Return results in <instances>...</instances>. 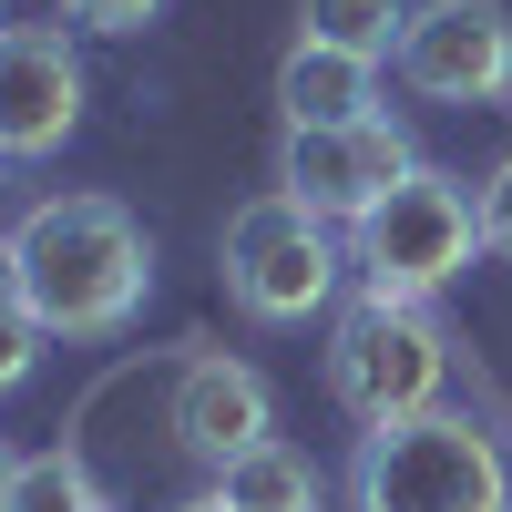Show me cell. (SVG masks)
<instances>
[{
  "label": "cell",
  "mask_w": 512,
  "mask_h": 512,
  "mask_svg": "<svg viewBox=\"0 0 512 512\" xmlns=\"http://www.w3.org/2000/svg\"><path fill=\"white\" fill-rule=\"evenodd\" d=\"M82 123V62H72V31L52 21H11L0 31V154H62Z\"/></svg>",
  "instance_id": "8"
},
{
  "label": "cell",
  "mask_w": 512,
  "mask_h": 512,
  "mask_svg": "<svg viewBox=\"0 0 512 512\" xmlns=\"http://www.w3.org/2000/svg\"><path fill=\"white\" fill-rule=\"evenodd\" d=\"M175 441L195 451V461H226L236 451H256V441H277V400H267V379H256L246 359H185L175 369Z\"/></svg>",
  "instance_id": "9"
},
{
  "label": "cell",
  "mask_w": 512,
  "mask_h": 512,
  "mask_svg": "<svg viewBox=\"0 0 512 512\" xmlns=\"http://www.w3.org/2000/svg\"><path fill=\"white\" fill-rule=\"evenodd\" d=\"M11 482H21V461H11V451H0V512H11Z\"/></svg>",
  "instance_id": "18"
},
{
  "label": "cell",
  "mask_w": 512,
  "mask_h": 512,
  "mask_svg": "<svg viewBox=\"0 0 512 512\" xmlns=\"http://www.w3.org/2000/svg\"><path fill=\"white\" fill-rule=\"evenodd\" d=\"M216 492H226L236 512H318V472H308V451H287V441L236 451L226 472H216Z\"/></svg>",
  "instance_id": "11"
},
{
  "label": "cell",
  "mask_w": 512,
  "mask_h": 512,
  "mask_svg": "<svg viewBox=\"0 0 512 512\" xmlns=\"http://www.w3.org/2000/svg\"><path fill=\"white\" fill-rule=\"evenodd\" d=\"M472 256H482V195L461 175H431V164L359 216V277H369V297H400V308L451 287Z\"/></svg>",
  "instance_id": "3"
},
{
  "label": "cell",
  "mask_w": 512,
  "mask_h": 512,
  "mask_svg": "<svg viewBox=\"0 0 512 512\" xmlns=\"http://www.w3.org/2000/svg\"><path fill=\"white\" fill-rule=\"evenodd\" d=\"M277 113H287V134H349V123L379 113V62L328 52V41H297L277 62Z\"/></svg>",
  "instance_id": "10"
},
{
  "label": "cell",
  "mask_w": 512,
  "mask_h": 512,
  "mask_svg": "<svg viewBox=\"0 0 512 512\" xmlns=\"http://www.w3.org/2000/svg\"><path fill=\"white\" fill-rule=\"evenodd\" d=\"M400 21H410V0H308V11H297V41L390 62V52H400Z\"/></svg>",
  "instance_id": "12"
},
{
  "label": "cell",
  "mask_w": 512,
  "mask_h": 512,
  "mask_svg": "<svg viewBox=\"0 0 512 512\" xmlns=\"http://www.w3.org/2000/svg\"><path fill=\"white\" fill-rule=\"evenodd\" d=\"M420 175V154H410V134L390 113H369V123H349V134H287L277 144V195H297L308 216H328V226H359L390 185H410Z\"/></svg>",
  "instance_id": "7"
},
{
  "label": "cell",
  "mask_w": 512,
  "mask_h": 512,
  "mask_svg": "<svg viewBox=\"0 0 512 512\" xmlns=\"http://www.w3.org/2000/svg\"><path fill=\"white\" fill-rule=\"evenodd\" d=\"M502 512H512V502H502Z\"/></svg>",
  "instance_id": "21"
},
{
  "label": "cell",
  "mask_w": 512,
  "mask_h": 512,
  "mask_svg": "<svg viewBox=\"0 0 512 512\" xmlns=\"http://www.w3.org/2000/svg\"><path fill=\"white\" fill-rule=\"evenodd\" d=\"M0 308H21V236H0Z\"/></svg>",
  "instance_id": "17"
},
{
  "label": "cell",
  "mask_w": 512,
  "mask_h": 512,
  "mask_svg": "<svg viewBox=\"0 0 512 512\" xmlns=\"http://www.w3.org/2000/svg\"><path fill=\"white\" fill-rule=\"evenodd\" d=\"M185 512H236V502H226V492H205V502H185Z\"/></svg>",
  "instance_id": "19"
},
{
  "label": "cell",
  "mask_w": 512,
  "mask_h": 512,
  "mask_svg": "<svg viewBox=\"0 0 512 512\" xmlns=\"http://www.w3.org/2000/svg\"><path fill=\"white\" fill-rule=\"evenodd\" d=\"M482 256H502V267H512V154L482 175Z\"/></svg>",
  "instance_id": "15"
},
{
  "label": "cell",
  "mask_w": 512,
  "mask_h": 512,
  "mask_svg": "<svg viewBox=\"0 0 512 512\" xmlns=\"http://www.w3.org/2000/svg\"><path fill=\"white\" fill-rule=\"evenodd\" d=\"M226 287H236V308L267 318V328L318 318L328 287H338L328 216H308L297 195H256V205H236V216H226Z\"/></svg>",
  "instance_id": "5"
},
{
  "label": "cell",
  "mask_w": 512,
  "mask_h": 512,
  "mask_svg": "<svg viewBox=\"0 0 512 512\" xmlns=\"http://www.w3.org/2000/svg\"><path fill=\"white\" fill-rule=\"evenodd\" d=\"M390 62L420 103H502L512 93V11L502 0H420L400 21Z\"/></svg>",
  "instance_id": "6"
},
{
  "label": "cell",
  "mask_w": 512,
  "mask_h": 512,
  "mask_svg": "<svg viewBox=\"0 0 512 512\" xmlns=\"http://www.w3.org/2000/svg\"><path fill=\"white\" fill-rule=\"evenodd\" d=\"M41 338L52 328H41L31 308H0V390H21V379L41 369Z\"/></svg>",
  "instance_id": "14"
},
{
  "label": "cell",
  "mask_w": 512,
  "mask_h": 512,
  "mask_svg": "<svg viewBox=\"0 0 512 512\" xmlns=\"http://www.w3.org/2000/svg\"><path fill=\"white\" fill-rule=\"evenodd\" d=\"M512 472L472 410H420L359 441V512H502Z\"/></svg>",
  "instance_id": "2"
},
{
  "label": "cell",
  "mask_w": 512,
  "mask_h": 512,
  "mask_svg": "<svg viewBox=\"0 0 512 512\" xmlns=\"http://www.w3.org/2000/svg\"><path fill=\"white\" fill-rule=\"evenodd\" d=\"M11 512H113V502H103V482L82 472L72 451H31L21 482H11Z\"/></svg>",
  "instance_id": "13"
},
{
  "label": "cell",
  "mask_w": 512,
  "mask_h": 512,
  "mask_svg": "<svg viewBox=\"0 0 512 512\" xmlns=\"http://www.w3.org/2000/svg\"><path fill=\"white\" fill-rule=\"evenodd\" d=\"M62 11H72L82 31H144V21L164 11V0H62Z\"/></svg>",
  "instance_id": "16"
},
{
  "label": "cell",
  "mask_w": 512,
  "mask_h": 512,
  "mask_svg": "<svg viewBox=\"0 0 512 512\" xmlns=\"http://www.w3.org/2000/svg\"><path fill=\"white\" fill-rule=\"evenodd\" d=\"M154 287V236L113 195H41L21 216V308L52 338H113Z\"/></svg>",
  "instance_id": "1"
},
{
  "label": "cell",
  "mask_w": 512,
  "mask_h": 512,
  "mask_svg": "<svg viewBox=\"0 0 512 512\" xmlns=\"http://www.w3.org/2000/svg\"><path fill=\"white\" fill-rule=\"evenodd\" d=\"M441 328L400 308V297H359L349 318H338L328 338V390L338 410L359 420V431H390V420H420V410H441Z\"/></svg>",
  "instance_id": "4"
},
{
  "label": "cell",
  "mask_w": 512,
  "mask_h": 512,
  "mask_svg": "<svg viewBox=\"0 0 512 512\" xmlns=\"http://www.w3.org/2000/svg\"><path fill=\"white\" fill-rule=\"evenodd\" d=\"M0 31H11V11H0Z\"/></svg>",
  "instance_id": "20"
}]
</instances>
